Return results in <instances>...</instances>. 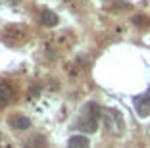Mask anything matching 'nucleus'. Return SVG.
Returning <instances> with one entry per match:
<instances>
[{"label": "nucleus", "mask_w": 150, "mask_h": 148, "mask_svg": "<svg viewBox=\"0 0 150 148\" xmlns=\"http://www.w3.org/2000/svg\"><path fill=\"white\" fill-rule=\"evenodd\" d=\"M8 123H10V127L16 129V131H25V129L31 127V119L27 118V115H23V113H12Z\"/></svg>", "instance_id": "5"}, {"label": "nucleus", "mask_w": 150, "mask_h": 148, "mask_svg": "<svg viewBox=\"0 0 150 148\" xmlns=\"http://www.w3.org/2000/svg\"><path fill=\"white\" fill-rule=\"evenodd\" d=\"M0 144H6V142H2V137H0Z\"/></svg>", "instance_id": "10"}, {"label": "nucleus", "mask_w": 150, "mask_h": 148, "mask_svg": "<svg viewBox=\"0 0 150 148\" xmlns=\"http://www.w3.org/2000/svg\"><path fill=\"white\" fill-rule=\"evenodd\" d=\"M102 119H104V127L108 129V133L114 137H119L125 129V123H123V115L121 112L115 108H106L102 110Z\"/></svg>", "instance_id": "2"}, {"label": "nucleus", "mask_w": 150, "mask_h": 148, "mask_svg": "<svg viewBox=\"0 0 150 148\" xmlns=\"http://www.w3.org/2000/svg\"><path fill=\"white\" fill-rule=\"evenodd\" d=\"M98 119H100V106L96 102H87L77 119V129H81L83 133H94L98 129Z\"/></svg>", "instance_id": "1"}, {"label": "nucleus", "mask_w": 150, "mask_h": 148, "mask_svg": "<svg viewBox=\"0 0 150 148\" xmlns=\"http://www.w3.org/2000/svg\"><path fill=\"white\" fill-rule=\"evenodd\" d=\"M133 106H135V110H137V113L141 118L150 115V89H146L142 94L135 96L133 98Z\"/></svg>", "instance_id": "4"}, {"label": "nucleus", "mask_w": 150, "mask_h": 148, "mask_svg": "<svg viewBox=\"0 0 150 148\" xmlns=\"http://www.w3.org/2000/svg\"><path fill=\"white\" fill-rule=\"evenodd\" d=\"M13 100V89L8 81H0V106L4 108Z\"/></svg>", "instance_id": "6"}, {"label": "nucleus", "mask_w": 150, "mask_h": 148, "mask_svg": "<svg viewBox=\"0 0 150 148\" xmlns=\"http://www.w3.org/2000/svg\"><path fill=\"white\" fill-rule=\"evenodd\" d=\"M88 139L85 135H73L67 140V148H88Z\"/></svg>", "instance_id": "7"}, {"label": "nucleus", "mask_w": 150, "mask_h": 148, "mask_svg": "<svg viewBox=\"0 0 150 148\" xmlns=\"http://www.w3.org/2000/svg\"><path fill=\"white\" fill-rule=\"evenodd\" d=\"M0 40L6 46H21L27 40V31L23 25H6L0 31Z\"/></svg>", "instance_id": "3"}, {"label": "nucleus", "mask_w": 150, "mask_h": 148, "mask_svg": "<svg viewBox=\"0 0 150 148\" xmlns=\"http://www.w3.org/2000/svg\"><path fill=\"white\" fill-rule=\"evenodd\" d=\"M133 21L137 23V25H144V21H146V18H142V16H135V18H133Z\"/></svg>", "instance_id": "9"}, {"label": "nucleus", "mask_w": 150, "mask_h": 148, "mask_svg": "<svg viewBox=\"0 0 150 148\" xmlns=\"http://www.w3.org/2000/svg\"><path fill=\"white\" fill-rule=\"evenodd\" d=\"M40 21H42L44 27H56L58 25V16L54 12H50V10H42V13H40Z\"/></svg>", "instance_id": "8"}]
</instances>
